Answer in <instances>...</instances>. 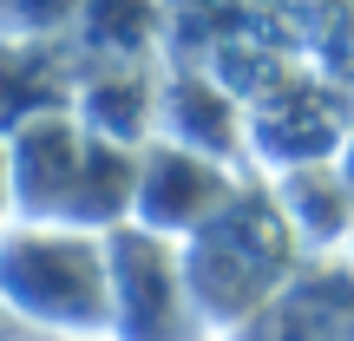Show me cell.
<instances>
[{
	"mask_svg": "<svg viewBox=\"0 0 354 341\" xmlns=\"http://www.w3.org/2000/svg\"><path fill=\"white\" fill-rule=\"evenodd\" d=\"M236 177H230L216 158L203 151H184V145H151L145 151V171H138V216L131 223L158 230L171 243H190L203 223H216L230 197H236Z\"/></svg>",
	"mask_w": 354,
	"mask_h": 341,
	"instance_id": "5b68a950",
	"label": "cell"
},
{
	"mask_svg": "<svg viewBox=\"0 0 354 341\" xmlns=\"http://www.w3.org/2000/svg\"><path fill=\"white\" fill-rule=\"evenodd\" d=\"M7 302L59 341L112 335V243L66 223H20L7 237Z\"/></svg>",
	"mask_w": 354,
	"mask_h": 341,
	"instance_id": "7a4b0ae2",
	"label": "cell"
},
{
	"mask_svg": "<svg viewBox=\"0 0 354 341\" xmlns=\"http://www.w3.org/2000/svg\"><path fill=\"white\" fill-rule=\"evenodd\" d=\"M112 341H216L184 276V243L145 223L112 230Z\"/></svg>",
	"mask_w": 354,
	"mask_h": 341,
	"instance_id": "3957f363",
	"label": "cell"
},
{
	"mask_svg": "<svg viewBox=\"0 0 354 341\" xmlns=\"http://www.w3.org/2000/svg\"><path fill=\"white\" fill-rule=\"evenodd\" d=\"M276 197H282V210H289V223H295V237H302L308 256H348V237H354V190L342 184V171H328V165L282 171Z\"/></svg>",
	"mask_w": 354,
	"mask_h": 341,
	"instance_id": "52a82bcc",
	"label": "cell"
},
{
	"mask_svg": "<svg viewBox=\"0 0 354 341\" xmlns=\"http://www.w3.org/2000/svg\"><path fill=\"white\" fill-rule=\"evenodd\" d=\"M302 263H308L302 237H295L282 197L263 190V184H243L216 210V223H203L184 243V276L197 289V308H203L216 341L236 329V322H250Z\"/></svg>",
	"mask_w": 354,
	"mask_h": 341,
	"instance_id": "6da1fadb",
	"label": "cell"
},
{
	"mask_svg": "<svg viewBox=\"0 0 354 341\" xmlns=\"http://www.w3.org/2000/svg\"><path fill=\"white\" fill-rule=\"evenodd\" d=\"M223 341H354V256H308Z\"/></svg>",
	"mask_w": 354,
	"mask_h": 341,
	"instance_id": "277c9868",
	"label": "cell"
},
{
	"mask_svg": "<svg viewBox=\"0 0 354 341\" xmlns=\"http://www.w3.org/2000/svg\"><path fill=\"white\" fill-rule=\"evenodd\" d=\"M86 151H92V138H79L66 118L20 125V138H13V197H20V216L66 223V203H73L79 171H86Z\"/></svg>",
	"mask_w": 354,
	"mask_h": 341,
	"instance_id": "8992f818",
	"label": "cell"
}]
</instances>
